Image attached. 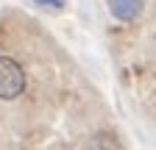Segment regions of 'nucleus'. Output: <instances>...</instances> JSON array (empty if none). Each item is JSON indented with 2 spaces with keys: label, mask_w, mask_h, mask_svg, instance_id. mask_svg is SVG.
Masks as SVG:
<instances>
[{
  "label": "nucleus",
  "mask_w": 156,
  "mask_h": 150,
  "mask_svg": "<svg viewBox=\"0 0 156 150\" xmlns=\"http://www.w3.org/2000/svg\"><path fill=\"white\" fill-rule=\"evenodd\" d=\"M39 6H50V9H62L64 6V0H36Z\"/></svg>",
  "instance_id": "obj_4"
},
{
  "label": "nucleus",
  "mask_w": 156,
  "mask_h": 150,
  "mask_svg": "<svg viewBox=\"0 0 156 150\" xmlns=\"http://www.w3.org/2000/svg\"><path fill=\"white\" fill-rule=\"evenodd\" d=\"M84 150H123V147H120V142H117L112 134H95V136L87 142Z\"/></svg>",
  "instance_id": "obj_3"
},
{
  "label": "nucleus",
  "mask_w": 156,
  "mask_h": 150,
  "mask_svg": "<svg viewBox=\"0 0 156 150\" xmlns=\"http://www.w3.org/2000/svg\"><path fill=\"white\" fill-rule=\"evenodd\" d=\"M25 89V70L11 56H0V100H14Z\"/></svg>",
  "instance_id": "obj_1"
},
{
  "label": "nucleus",
  "mask_w": 156,
  "mask_h": 150,
  "mask_svg": "<svg viewBox=\"0 0 156 150\" xmlns=\"http://www.w3.org/2000/svg\"><path fill=\"white\" fill-rule=\"evenodd\" d=\"M109 9H112V14L117 17V20L131 22V20H136V17H140L142 0H109Z\"/></svg>",
  "instance_id": "obj_2"
}]
</instances>
